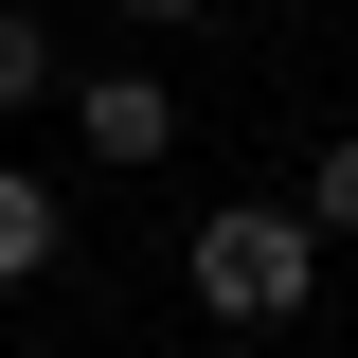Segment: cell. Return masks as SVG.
<instances>
[{"mask_svg": "<svg viewBox=\"0 0 358 358\" xmlns=\"http://www.w3.org/2000/svg\"><path fill=\"white\" fill-rule=\"evenodd\" d=\"M179 287H197V322L268 341V322L322 305V215H305V197H215V215L179 233Z\"/></svg>", "mask_w": 358, "mask_h": 358, "instance_id": "1", "label": "cell"}, {"mask_svg": "<svg viewBox=\"0 0 358 358\" xmlns=\"http://www.w3.org/2000/svg\"><path fill=\"white\" fill-rule=\"evenodd\" d=\"M54 108H72V143H90V162H179V90H162V54H108V72H72V90H54Z\"/></svg>", "mask_w": 358, "mask_h": 358, "instance_id": "2", "label": "cell"}, {"mask_svg": "<svg viewBox=\"0 0 358 358\" xmlns=\"http://www.w3.org/2000/svg\"><path fill=\"white\" fill-rule=\"evenodd\" d=\"M54 251H72V215H54V179H18V162H0V287H36Z\"/></svg>", "mask_w": 358, "mask_h": 358, "instance_id": "3", "label": "cell"}, {"mask_svg": "<svg viewBox=\"0 0 358 358\" xmlns=\"http://www.w3.org/2000/svg\"><path fill=\"white\" fill-rule=\"evenodd\" d=\"M72 90V54H54V18L36 0H0V108H54Z\"/></svg>", "mask_w": 358, "mask_h": 358, "instance_id": "4", "label": "cell"}, {"mask_svg": "<svg viewBox=\"0 0 358 358\" xmlns=\"http://www.w3.org/2000/svg\"><path fill=\"white\" fill-rule=\"evenodd\" d=\"M305 215H322V251H341V233H358V126H341V143H322V162H305Z\"/></svg>", "mask_w": 358, "mask_h": 358, "instance_id": "5", "label": "cell"}, {"mask_svg": "<svg viewBox=\"0 0 358 358\" xmlns=\"http://www.w3.org/2000/svg\"><path fill=\"white\" fill-rule=\"evenodd\" d=\"M126 18H143V36H179V18H215V0H126Z\"/></svg>", "mask_w": 358, "mask_h": 358, "instance_id": "6", "label": "cell"}]
</instances>
